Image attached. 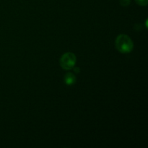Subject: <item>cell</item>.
<instances>
[{
	"label": "cell",
	"mask_w": 148,
	"mask_h": 148,
	"mask_svg": "<svg viewBox=\"0 0 148 148\" xmlns=\"http://www.w3.org/2000/svg\"><path fill=\"white\" fill-rule=\"evenodd\" d=\"M116 48L122 53H128L133 50L134 43L132 40L128 36L121 34L117 36L115 41Z\"/></svg>",
	"instance_id": "1"
},
{
	"label": "cell",
	"mask_w": 148,
	"mask_h": 148,
	"mask_svg": "<svg viewBox=\"0 0 148 148\" xmlns=\"http://www.w3.org/2000/svg\"><path fill=\"white\" fill-rule=\"evenodd\" d=\"M76 56L72 52L64 53L60 59V65L64 69L70 70L73 69L76 64Z\"/></svg>",
	"instance_id": "2"
},
{
	"label": "cell",
	"mask_w": 148,
	"mask_h": 148,
	"mask_svg": "<svg viewBox=\"0 0 148 148\" xmlns=\"http://www.w3.org/2000/svg\"><path fill=\"white\" fill-rule=\"evenodd\" d=\"M64 82L67 85H72L76 82V77L72 72L66 74L64 76Z\"/></svg>",
	"instance_id": "3"
},
{
	"label": "cell",
	"mask_w": 148,
	"mask_h": 148,
	"mask_svg": "<svg viewBox=\"0 0 148 148\" xmlns=\"http://www.w3.org/2000/svg\"><path fill=\"white\" fill-rule=\"evenodd\" d=\"M136 2L140 6H147L148 3V0H135Z\"/></svg>",
	"instance_id": "4"
},
{
	"label": "cell",
	"mask_w": 148,
	"mask_h": 148,
	"mask_svg": "<svg viewBox=\"0 0 148 148\" xmlns=\"http://www.w3.org/2000/svg\"><path fill=\"white\" fill-rule=\"evenodd\" d=\"M120 4L123 7H127V6L130 5V0H119Z\"/></svg>",
	"instance_id": "5"
}]
</instances>
